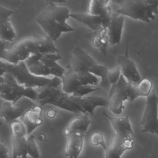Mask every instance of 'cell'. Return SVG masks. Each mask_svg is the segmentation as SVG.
Wrapping results in <instances>:
<instances>
[{"label":"cell","instance_id":"1","mask_svg":"<svg viewBox=\"0 0 158 158\" xmlns=\"http://www.w3.org/2000/svg\"><path fill=\"white\" fill-rule=\"evenodd\" d=\"M58 50L49 37L38 34L27 37L7 49L2 60L12 64L25 62L31 56L40 54L57 53Z\"/></svg>","mask_w":158,"mask_h":158},{"label":"cell","instance_id":"2","mask_svg":"<svg viewBox=\"0 0 158 158\" xmlns=\"http://www.w3.org/2000/svg\"><path fill=\"white\" fill-rule=\"evenodd\" d=\"M47 6L37 16L35 20L53 41H57L62 33L76 30L68 24L70 11L66 6H59L52 1H46Z\"/></svg>","mask_w":158,"mask_h":158},{"label":"cell","instance_id":"3","mask_svg":"<svg viewBox=\"0 0 158 158\" xmlns=\"http://www.w3.org/2000/svg\"><path fill=\"white\" fill-rule=\"evenodd\" d=\"M4 62L5 74H10L19 84L26 88H58L62 86L61 78L54 77L50 79L36 76L29 71L25 62L17 64H10L5 61Z\"/></svg>","mask_w":158,"mask_h":158},{"label":"cell","instance_id":"4","mask_svg":"<svg viewBox=\"0 0 158 158\" xmlns=\"http://www.w3.org/2000/svg\"><path fill=\"white\" fill-rule=\"evenodd\" d=\"M113 2L119 6L116 10V14L135 20L149 23L155 20L158 15V1L118 0Z\"/></svg>","mask_w":158,"mask_h":158},{"label":"cell","instance_id":"5","mask_svg":"<svg viewBox=\"0 0 158 158\" xmlns=\"http://www.w3.org/2000/svg\"><path fill=\"white\" fill-rule=\"evenodd\" d=\"M62 58L58 53L40 54L31 56L25 62L29 71L36 76L47 78L52 75L61 79L66 70L57 61Z\"/></svg>","mask_w":158,"mask_h":158},{"label":"cell","instance_id":"6","mask_svg":"<svg viewBox=\"0 0 158 158\" xmlns=\"http://www.w3.org/2000/svg\"><path fill=\"white\" fill-rule=\"evenodd\" d=\"M36 89L38 92L37 101L41 106L51 105L69 112L83 113L81 109L72 100L70 96L62 90V87H43Z\"/></svg>","mask_w":158,"mask_h":158},{"label":"cell","instance_id":"7","mask_svg":"<svg viewBox=\"0 0 158 158\" xmlns=\"http://www.w3.org/2000/svg\"><path fill=\"white\" fill-rule=\"evenodd\" d=\"M2 88L0 92V98L15 104L24 97L37 100L38 92L36 89L26 88L19 84L10 74H6Z\"/></svg>","mask_w":158,"mask_h":158},{"label":"cell","instance_id":"8","mask_svg":"<svg viewBox=\"0 0 158 158\" xmlns=\"http://www.w3.org/2000/svg\"><path fill=\"white\" fill-rule=\"evenodd\" d=\"M62 79V89L65 93L72 96L81 87L85 85L96 86L99 82L98 77L92 74L82 76L67 67Z\"/></svg>","mask_w":158,"mask_h":158},{"label":"cell","instance_id":"9","mask_svg":"<svg viewBox=\"0 0 158 158\" xmlns=\"http://www.w3.org/2000/svg\"><path fill=\"white\" fill-rule=\"evenodd\" d=\"M129 83L122 75L118 81L111 85L108 98V107L115 115H120L125 109L123 103L129 101Z\"/></svg>","mask_w":158,"mask_h":158},{"label":"cell","instance_id":"10","mask_svg":"<svg viewBox=\"0 0 158 158\" xmlns=\"http://www.w3.org/2000/svg\"><path fill=\"white\" fill-rule=\"evenodd\" d=\"M141 124L142 133H148L158 136V96L154 90L147 97Z\"/></svg>","mask_w":158,"mask_h":158},{"label":"cell","instance_id":"11","mask_svg":"<svg viewBox=\"0 0 158 158\" xmlns=\"http://www.w3.org/2000/svg\"><path fill=\"white\" fill-rule=\"evenodd\" d=\"M36 104L31 99L24 97L15 104L6 101L0 106V117L4 119L6 122L10 124L17 120Z\"/></svg>","mask_w":158,"mask_h":158},{"label":"cell","instance_id":"12","mask_svg":"<svg viewBox=\"0 0 158 158\" xmlns=\"http://www.w3.org/2000/svg\"><path fill=\"white\" fill-rule=\"evenodd\" d=\"M97 64L98 62L82 48L76 46L73 50L70 64L68 66L78 74L85 76L90 74L89 70Z\"/></svg>","mask_w":158,"mask_h":158},{"label":"cell","instance_id":"13","mask_svg":"<svg viewBox=\"0 0 158 158\" xmlns=\"http://www.w3.org/2000/svg\"><path fill=\"white\" fill-rule=\"evenodd\" d=\"M118 63L120 68L122 75L128 82L132 84H136L141 81L142 79L136 64L129 57L128 43L125 54L118 57Z\"/></svg>","mask_w":158,"mask_h":158},{"label":"cell","instance_id":"14","mask_svg":"<svg viewBox=\"0 0 158 158\" xmlns=\"http://www.w3.org/2000/svg\"><path fill=\"white\" fill-rule=\"evenodd\" d=\"M15 13L0 5V40L6 42H12L16 37L10 18Z\"/></svg>","mask_w":158,"mask_h":158},{"label":"cell","instance_id":"15","mask_svg":"<svg viewBox=\"0 0 158 158\" xmlns=\"http://www.w3.org/2000/svg\"><path fill=\"white\" fill-rule=\"evenodd\" d=\"M71 99L77 104L84 114H87L94 117L95 109L98 107H108V100L100 96H84L75 97L71 96Z\"/></svg>","mask_w":158,"mask_h":158},{"label":"cell","instance_id":"16","mask_svg":"<svg viewBox=\"0 0 158 158\" xmlns=\"http://www.w3.org/2000/svg\"><path fill=\"white\" fill-rule=\"evenodd\" d=\"M103 115L110 121L113 130L115 131L114 136L121 139L133 137V131L128 116L113 117L104 112H103Z\"/></svg>","mask_w":158,"mask_h":158},{"label":"cell","instance_id":"17","mask_svg":"<svg viewBox=\"0 0 158 158\" xmlns=\"http://www.w3.org/2000/svg\"><path fill=\"white\" fill-rule=\"evenodd\" d=\"M134 143L133 137L121 139L114 136L105 150V158H120L125 151L133 148Z\"/></svg>","mask_w":158,"mask_h":158},{"label":"cell","instance_id":"18","mask_svg":"<svg viewBox=\"0 0 158 158\" xmlns=\"http://www.w3.org/2000/svg\"><path fill=\"white\" fill-rule=\"evenodd\" d=\"M70 17L74 19L79 23H81L93 31L99 30L101 29L107 28L110 21L99 16L94 15L89 13H72Z\"/></svg>","mask_w":158,"mask_h":158},{"label":"cell","instance_id":"19","mask_svg":"<svg viewBox=\"0 0 158 158\" xmlns=\"http://www.w3.org/2000/svg\"><path fill=\"white\" fill-rule=\"evenodd\" d=\"M42 107L36 105L27 111L20 118L27 129V135H30L43 123Z\"/></svg>","mask_w":158,"mask_h":158},{"label":"cell","instance_id":"20","mask_svg":"<svg viewBox=\"0 0 158 158\" xmlns=\"http://www.w3.org/2000/svg\"><path fill=\"white\" fill-rule=\"evenodd\" d=\"M124 22L123 16L120 15L116 13L112 14L110 23L107 28L110 45L120 44Z\"/></svg>","mask_w":158,"mask_h":158},{"label":"cell","instance_id":"21","mask_svg":"<svg viewBox=\"0 0 158 158\" xmlns=\"http://www.w3.org/2000/svg\"><path fill=\"white\" fill-rule=\"evenodd\" d=\"M85 38L91 42L94 47L98 49L103 55L106 57L108 47L110 44L109 38L107 28H102L99 30L86 33Z\"/></svg>","mask_w":158,"mask_h":158},{"label":"cell","instance_id":"22","mask_svg":"<svg viewBox=\"0 0 158 158\" xmlns=\"http://www.w3.org/2000/svg\"><path fill=\"white\" fill-rule=\"evenodd\" d=\"M89 116L88 114H85L72 120L64 130L65 135L67 136L71 134L77 133L83 135L86 134L88 127L93 123Z\"/></svg>","mask_w":158,"mask_h":158},{"label":"cell","instance_id":"23","mask_svg":"<svg viewBox=\"0 0 158 158\" xmlns=\"http://www.w3.org/2000/svg\"><path fill=\"white\" fill-rule=\"evenodd\" d=\"M82 135L72 133L67 136L64 155L66 157L78 158L83 146Z\"/></svg>","mask_w":158,"mask_h":158},{"label":"cell","instance_id":"24","mask_svg":"<svg viewBox=\"0 0 158 158\" xmlns=\"http://www.w3.org/2000/svg\"><path fill=\"white\" fill-rule=\"evenodd\" d=\"M109 0H93L89 2L88 13L94 15L102 17L110 21L112 11L109 6Z\"/></svg>","mask_w":158,"mask_h":158},{"label":"cell","instance_id":"25","mask_svg":"<svg viewBox=\"0 0 158 158\" xmlns=\"http://www.w3.org/2000/svg\"><path fill=\"white\" fill-rule=\"evenodd\" d=\"M153 83L148 78H144L136 84H131V96L132 103L140 96L147 97L152 92Z\"/></svg>","mask_w":158,"mask_h":158},{"label":"cell","instance_id":"26","mask_svg":"<svg viewBox=\"0 0 158 158\" xmlns=\"http://www.w3.org/2000/svg\"><path fill=\"white\" fill-rule=\"evenodd\" d=\"M13 158H27L28 156L27 138L22 135H13Z\"/></svg>","mask_w":158,"mask_h":158},{"label":"cell","instance_id":"27","mask_svg":"<svg viewBox=\"0 0 158 158\" xmlns=\"http://www.w3.org/2000/svg\"><path fill=\"white\" fill-rule=\"evenodd\" d=\"M109 70L105 65H101L98 63L89 70V73L96 76L100 79V84L101 87L106 88L110 85L108 78Z\"/></svg>","mask_w":158,"mask_h":158},{"label":"cell","instance_id":"28","mask_svg":"<svg viewBox=\"0 0 158 158\" xmlns=\"http://www.w3.org/2000/svg\"><path fill=\"white\" fill-rule=\"evenodd\" d=\"M27 149L28 155L32 158H40V157L39 148L33 135H30L27 138Z\"/></svg>","mask_w":158,"mask_h":158},{"label":"cell","instance_id":"29","mask_svg":"<svg viewBox=\"0 0 158 158\" xmlns=\"http://www.w3.org/2000/svg\"><path fill=\"white\" fill-rule=\"evenodd\" d=\"M91 143L94 146H101L104 150H106L107 147L106 145L104 136L101 132H96L93 134L91 136Z\"/></svg>","mask_w":158,"mask_h":158},{"label":"cell","instance_id":"30","mask_svg":"<svg viewBox=\"0 0 158 158\" xmlns=\"http://www.w3.org/2000/svg\"><path fill=\"white\" fill-rule=\"evenodd\" d=\"M121 71L119 66L111 70H109L108 78L110 85L117 83L121 76Z\"/></svg>","mask_w":158,"mask_h":158},{"label":"cell","instance_id":"31","mask_svg":"<svg viewBox=\"0 0 158 158\" xmlns=\"http://www.w3.org/2000/svg\"><path fill=\"white\" fill-rule=\"evenodd\" d=\"M8 158V148L4 143L0 141V158Z\"/></svg>","mask_w":158,"mask_h":158},{"label":"cell","instance_id":"32","mask_svg":"<svg viewBox=\"0 0 158 158\" xmlns=\"http://www.w3.org/2000/svg\"><path fill=\"white\" fill-rule=\"evenodd\" d=\"M6 43H7L0 40V60H2L7 50Z\"/></svg>","mask_w":158,"mask_h":158},{"label":"cell","instance_id":"33","mask_svg":"<svg viewBox=\"0 0 158 158\" xmlns=\"http://www.w3.org/2000/svg\"><path fill=\"white\" fill-rule=\"evenodd\" d=\"M56 114V111H55V110H51L48 111V113H47V116L50 118H53L54 117Z\"/></svg>","mask_w":158,"mask_h":158},{"label":"cell","instance_id":"34","mask_svg":"<svg viewBox=\"0 0 158 158\" xmlns=\"http://www.w3.org/2000/svg\"><path fill=\"white\" fill-rule=\"evenodd\" d=\"M4 81V77H0V92L2 88L3 85Z\"/></svg>","mask_w":158,"mask_h":158}]
</instances>
